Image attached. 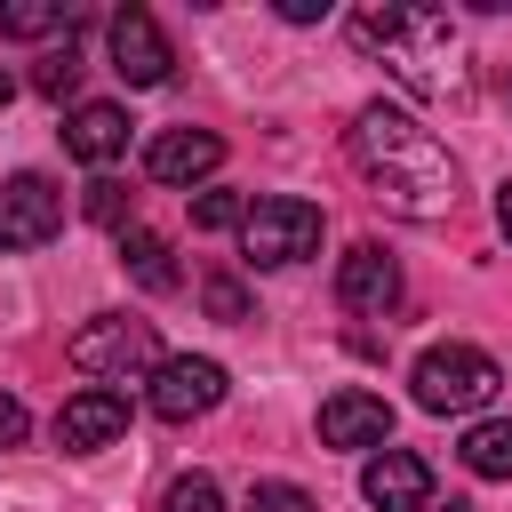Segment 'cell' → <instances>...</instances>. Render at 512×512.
I'll return each mask as SVG.
<instances>
[{
	"label": "cell",
	"mask_w": 512,
	"mask_h": 512,
	"mask_svg": "<svg viewBox=\"0 0 512 512\" xmlns=\"http://www.w3.org/2000/svg\"><path fill=\"white\" fill-rule=\"evenodd\" d=\"M280 16H288V24H320V16H328V0H280Z\"/></svg>",
	"instance_id": "obj_25"
},
{
	"label": "cell",
	"mask_w": 512,
	"mask_h": 512,
	"mask_svg": "<svg viewBox=\"0 0 512 512\" xmlns=\"http://www.w3.org/2000/svg\"><path fill=\"white\" fill-rule=\"evenodd\" d=\"M64 232V184H48L40 168L0 184V248H48Z\"/></svg>",
	"instance_id": "obj_7"
},
{
	"label": "cell",
	"mask_w": 512,
	"mask_h": 512,
	"mask_svg": "<svg viewBox=\"0 0 512 512\" xmlns=\"http://www.w3.org/2000/svg\"><path fill=\"white\" fill-rule=\"evenodd\" d=\"M32 88H40V96H72V88H80V56H72V48L48 56V64L32 72Z\"/></svg>",
	"instance_id": "obj_23"
},
{
	"label": "cell",
	"mask_w": 512,
	"mask_h": 512,
	"mask_svg": "<svg viewBox=\"0 0 512 512\" xmlns=\"http://www.w3.org/2000/svg\"><path fill=\"white\" fill-rule=\"evenodd\" d=\"M152 416L160 424H192V416H208L216 400H224V360H208V352H176V360H160L152 368Z\"/></svg>",
	"instance_id": "obj_6"
},
{
	"label": "cell",
	"mask_w": 512,
	"mask_h": 512,
	"mask_svg": "<svg viewBox=\"0 0 512 512\" xmlns=\"http://www.w3.org/2000/svg\"><path fill=\"white\" fill-rule=\"evenodd\" d=\"M360 496L376 512H432V464L416 448H376L360 472Z\"/></svg>",
	"instance_id": "obj_10"
},
{
	"label": "cell",
	"mask_w": 512,
	"mask_h": 512,
	"mask_svg": "<svg viewBox=\"0 0 512 512\" xmlns=\"http://www.w3.org/2000/svg\"><path fill=\"white\" fill-rule=\"evenodd\" d=\"M48 32H72L64 0H0V40H48Z\"/></svg>",
	"instance_id": "obj_17"
},
{
	"label": "cell",
	"mask_w": 512,
	"mask_h": 512,
	"mask_svg": "<svg viewBox=\"0 0 512 512\" xmlns=\"http://www.w3.org/2000/svg\"><path fill=\"white\" fill-rule=\"evenodd\" d=\"M496 232L512 240V184H496Z\"/></svg>",
	"instance_id": "obj_26"
},
{
	"label": "cell",
	"mask_w": 512,
	"mask_h": 512,
	"mask_svg": "<svg viewBox=\"0 0 512 512\" xmlns=\"http://www.w3.org/2000/svg\"><path fill=\"white\" fill-rule=\"evenodd\" d=\"M8 96H16V80H8V72H0V104H8Z\"/></svg>",
	"instance_id": "obj_28"
},
{
	"label": "cell",
	"mask_w": 512,
	"mask_h": 512,
	"mask_svg": "<svg viewBox=\"0 0 512 512\" xmlns=\"http://www.w3.org/2000/svg\"><path fill=\"white\" fill-rule=\"evenodd\" d=\"M120 432H128V400H120V392H104V384H88V392H72V400L56 408V448H72V456L112 448Z\"/></svg>",
	"instance_id": "obj_12"
},
{
	"label": "cell",
	"mask_w": 512,
	"mask_h": 512,
	"mask_svg": "<svg viewBox=\"0 0 512 512\" xmlns=\"http://www.w3.org/2000/svg\"><path fill=\"white\" fill-rule=\"evenodd\" d=\"M456 456H464L472 480H512V416H480V424H464Z\"/></svg>",
	"instance_id": "obj_16"
},
{
	"label": "cell",
	"mask_w": 512,
	"mask_h": 512,
	"mask_svg": "<svg viewBox=\"0 0 512 512\" xmlns=\"http://www.w3.org/2000/svg\"><path fill=\"white\" fill-rule=\"evenodd\" d=\"M96 224H112V232H128V184H112V176H96L88 184V200H80Z\"/></svg>",
	"instance_id": "obj_20"
},
{
	"label": "cell",
	"mask_w": 512,
	"mask_h": 512,
	"mask_svg": "<svg viewBox=\"0 0 512 512\" xmlns=\"http://www.w3.org/2000/svg\"><path fill=\"white\" fill-rule=\"evenodd\" d=\"M240 512H312V496H304V488H296V480H256V488H248V504H240Z\"/></svg>",
	"instance_id": "obj_21"
},
{
	"label": "cell",
	"mask_w": 512,
	"mask_h": 512,
	"mask_svg": "<svg viewBox=\"0 0 512 512\" xmlns=\"http://www.w3.org/2000/svg\"><path fill=\"white\" fill-rule=\"evenodd\" d=\"M200 296H208V312H216V320H232V328L248 320V288H240L232 272H208V288H200Z\"/></svg>",
	"instance_id": "obj_22"
},
{
	"label": "cell",
	"mask_w": 512,
	"mask_h": 512,
	"mask_svg": "<svg viewBox=\"0 0 512 512\" xmlns=\"http://www.w3.org/2000/svg\"><path fill=\"white\" fill-rule=\"evenodd\" d=\"M408 384H416V408H432V416H472V408L496 400L504 368H496L480 344H432Z\"/></svg>",
	"instance_id": "obj_4"
},
{
	"label": "cell",
	"mask_w": 512,
	"mask_h": 512,
	"mask_svg": "<svg viewBox=\"0 0 512 512\" xmlns=\"http://www.w3.org/2000/svg\"><path fill=\"white\" fill-rule=\"evenodd\" d=\"M104 40H112V72H120L128 88H160V80L176 72V56H168V32L152 24V8H120Z\"/></svg>",
	"instance_id": "obj_9"
},
{
	"label": "cell",
	"mask_w": 512,
	"mask_h": 512,
	"mask_svg": "<svg viewBox=\"0 0 512 512\" xmlns=\"http://www.w3.org/2000/svg\"><path fill=\"white\" fill-rule=\"evenodd\" d=\"M160 512H224V488H216L208 472H184V480L160 496Z\"/></svg>",
	"instance_id": "obj_18"
},
{
	"label": "cell",
	"mask_w": 512,
	"mask_h": 512,
	"mask_svg": "<svg viewBox=\"0 0 512 512\" xmlns=\"http://www.w3.org/2000/svg\"><path fill=\"white\" fill-rule=\"evenodd\" d=\"M352 48L384 56L400 88H416L424 104H464L472 96V64L464 40L440 8H360L352 16Z\"/></svg>",
	"instance_id": "obj_2"
},
{
	"label": "cell",
	"mask_w": 512,
	"mask_h": 512,
	"mask_svg": "<svg viewBox=\"0 0 512 512\" xmlns=\"http://www.w3.org/2000/svg\"><path fill=\"white\" fill-rule=\"evenodd\" d=\"M240 248H248V264H264V272L304 264V256L320 248V208L296 200V192H264V200H248V216H240Z\"/></svg>",
	"instance_id": "obj_5"
},
{
	"label": "cell",
	"mask_w": 512,
	"mask_h": 512,
	"mask_svg": "<svg viewBox=\"0 0 512 512\" xmlns=\"http://www.w3.org/2000/svg\"><path fill=\"white\" fill-rule=\"evenodd\" d=\"M432 512H472V504H464V496H448V504H432Z\"/></svg>",
	"instance_id": "obj_27"
},
{
	"label": "cell",
	"mask_w": 512,
	"mask_h": 512,
	"mask_svg": "<svg viewBox=\"0 0 512 512\" xmlns=\"http://www.w3.org/2000/svg\"><path fill=\"white\" fill-rule=\"evenodd\" d=\"M24 432H32V416H24V400H16V392H0V448H16Z\"/></svg>",
	"instance_id": "obj_24"
},
{
	"label": "cell",
	"mask_w": 512,
	"mask_h": 512,
	"mask_svg": "<svg viewBox=\"0 0 512 512\" xmlns=\"http://www.w3.org/2000/svg\"><path fill=\"white\" fill-rule=\"evenodd\" d=\"M72 368L112 392V384L160 368V336H152V320H136V312H96V320L72 336Z\"/></svg>",
	"instance_id": "obj_3"
},
{
	"label": "cell",
	"mask_w": 512,
	"mask_h": 512,
	"mask_svg": "<svg viewBox=\"0 0 512 512\" xmlns=\"http://www.w3.org/2000/svg\"><path fill=\"white\" fill-rule=\"evenodd\" d=\"M216 168H224V136H216V128H160V136L144 144V176H152V184L192 192V184H208Z\"/></svg>",
	"instance_id": "obj_8"
},
{
	"label": "cell",
	"mask_w": 512,
	"mask_h": 512,
	"mask_svg": "<svg viewBox=\"0 0 512 512\" xmlns=\"http://www.w3.org/2000/svg\"><path fill=\"white\" fill-rule=\"evenodd\" d=\"M320 440H328V448H384V440H392L384 392H360V384L328 392V400H320Z\"/></svg>",
	"instance_id": "obj_13"
},
{
	"label": "cell",
	"mask_w": 512,
	"mask_h": 512,
	"mask_svg": "<svg viewBox=\"0 0 512 512\" xmlns=\"http://www.w3.org/2000/svg\"><path fill=\"white\" fill-rule=\"evenodd\" d=\"M120 264H128V280L136 288H152V296H168L184 272H176V248L160 240V232H144V224H128L120 232Z\"/></svg>",
	"instance_id": "obj_15"
},
{
	"label": "cell",
	"mask_w": 512,
	"mask_h": 512,
	"mask_svg": "<svg viewBox=\"0 0 512 512\" xmlns=\"http://www.w3.org/2000/svg\"><path fill=\"white\" fill-rule=\"evenodd\" d=\"M64 152H72V160H88V168L120 160V152H128V112H120V104H104V96L72 104V120H64Z\"/></svg>",
	"instance_id": "obj_14"
},
{
	"label": "cell",
	"mask_w": 512,
	"mask_h": 512,
	"mask_svg": "<svg viewBox=\"0 0 512 512\" xmlns=\"http://www.w3.org/2000/svg\"><path fill=\"white\" fill-rule=\"evenodd\" d=\"M240 216H248L240 192H200V200H192V224H200V232H240Z\"/></svg>",
	"instance_id": "obj_19"
},
{
	"label": "cell",
	"mask_w": 512,
	"mask_h": 512,
	"mask_svg": "<svg viewBox=\"0 0 512 512\" xmlns=\"http://www.w3.org/2000/svg\"><path fill=\"white\" fill-rule=\"evenodd\" d=\"M352 168L376 184V200L392 208V216H416V224H440L448 208H456V152L424 128V120H408L400 104H360L352 112Z\"/></svg>",
	"instance_id": "obj_1"
},
{
	"label": "cell",
	"mask_w": 512,
	"mask_h": 512,
	"mask_svg": "<svg viewBox=\"0 0 512 512\" xmlns=\"http://www.w3.org/2000/svg\"><path fill=\"white\" fill-rule=\"evenodd\" d=\"M336 304L344 312H392L400 304V264L376 240H352L344 264H336Z\"/></svg>",
	"instance_id": "obj_11"
}]
</instances>
